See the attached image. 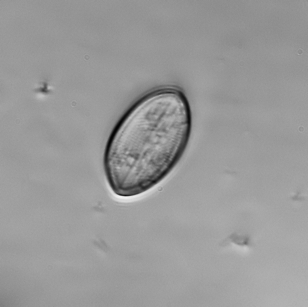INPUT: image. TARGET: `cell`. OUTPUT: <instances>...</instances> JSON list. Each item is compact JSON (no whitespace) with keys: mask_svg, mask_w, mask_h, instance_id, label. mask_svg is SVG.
Returning a JSON list of instances; mask_svg holds the SVG:
<instances>
[{"mask_svg":"<svg viewBox=\"0 0 308 307\" xmlns=\"http://www.w3.org/2000/svg\"><path fill=\"white\" fill-rule=\"evenodd\" d=\"M189 103L182 91L155 90L136 101L113 128L103 165L116 195L142 194L163 181L182 159L191 136Z\"/></svg>","mask_w":308,"mask_h":307,"instance_id":"obj_1","label":"cell"}]
</instances>
